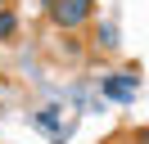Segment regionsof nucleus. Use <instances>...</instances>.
<instances>
[{"instance_id": "2", "label": "nucleus", "mask_w": 149, "mask_h": 144, "mask_svg": "<svg viewBox=\"0 0 149 144\" xmlns=\"http://www.w3.org/2000/svg\"><path fill=\"white\" fill-rule=\"evenodd\" d=\"M136 86H140V77H136V72H122V77H104V95L122 99V104L136 95Z\"/></svg>"}, {"instance_id": "6", "label": "nucleus", "mask_w": 149, "mask_h": 144, "mask_svg": "<svg viewBox=\"0 0 149 144\" xmlns=\"http://www.w3.org/2000/svg\"><path fill=\"white\" fill-rule=\"evenodd\" d=\"M91 5H95V0H91Z\"/></svg>"}, {"instance_id": "5", "label": "nucleus", "mask_w": 149, "mask_h": 144, "mask_svg": "<svg viewBox=\"0 0 149 144\" xmlns=\"http://www.w3.org/2000/svg\"><path fill=\"white\" fill-rule=\"evenodd\" d=\"M0 5H9V0H0Z\"/></svg>"}, {"instance_id": "3", "label": "nucleus", "mask_w": 149, "mask_h": 144, "mask_svg": "<svg viewBox=\"0 0 149 144\" xmlns=\"http://www.w3.org/2000/svg\"><path fill=\"white\" fill-rule=\"evenodd\" d=\"M18 14H14L9 5H0V41H14V36H18Z\"/></svg>"}, {"instance_id": "4", "label": "nucleus", "mask_w": 149, "mask_h": 144, "mask_svg": "<svg viewBox=\"0 0 149 144\" xmlns=\"http://www.w3.org/2000/svg\"><path fill=\"white\" fill-rule=\"evenodd\" d=\"M91 41H95V50H118V27L100 23V27H95V36H91Z\"/></svg>"}, {"instance_id": "1", "label": "nucleus", "mask_w": 149, "mask_h": 144, "mask_svg": "<svg viewBox=\"0 0 149 144\" xmlns=\"http://www.w3.org/2000/svg\"><path fill=\"white\" fill-rule=\"evenodd\" d=\"M91 0H50V18H54V27H63V32H77V27L91 23Z\"/></svg>"}]
</instances>
